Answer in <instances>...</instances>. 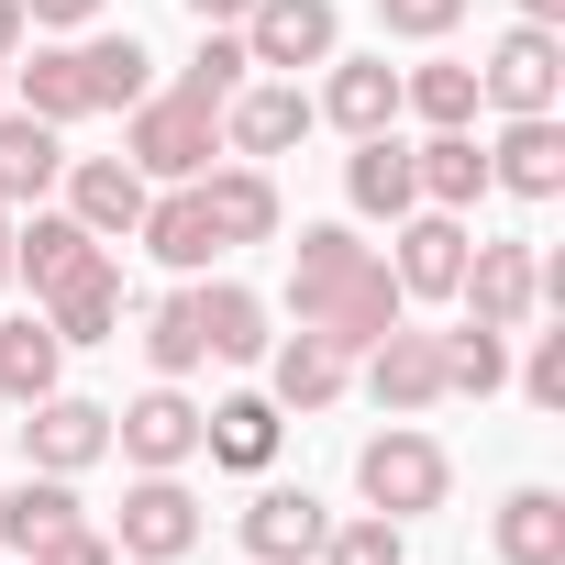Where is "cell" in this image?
I'll list each match as a JSON object with an SVG mask.
<instances>
[{
    "label": "cell",
    "mask_w": 565,
    "mask_h": 565,
    "mask_svg": "<svg viewBox=\"0 0 565 565\" xmlns=\"http://www.w3.org/2000/svg\"><path fill=\"white\" fill-rule=\"evenodd\" d=\"M488 189H510V200H565V122H554V111H510L499 145H488Z\"/></svg>",
    "instance_id": "cell-12"
},
{
    "label": "cell",
    "mask_w": 565,
    "mask_h": 565,
    "mask_svg": "<svg viewBox=\"0 0 565 565\" xmlns=\"http://www.w3.org/2000/svg\"><path fill=\"white\" fill-rule=\"evenodd\" d=\"M89 255H111V244H100L78 211H34V222L12 233V277H34V300H45V289H67Z\"/></svg>",
    "instance_id": "cell-19"
},
{
    "label": "cell",
    "mask_w": 565,
    "mask_h": 565,
    "mask_svg": "<svg viewBox=\"0 0 565 565\" xmlns=\"http://www.w3.org/2000/svg\"><path fill=\"white\" fill-rule=\"evenodd\" d=\"M289 322H300V333H322L333 355H366L388 322H411V300H399L388 255H366L344 222H311V233H300V255H289Z\"/></svg>",
    "instance_id": "cell-1"
},
{
    "label": "cell",
    "mask_w": 565,
    "mask_h": 565,
    "mask_svg": "<svg viewBox=\"0 0 565 565\" xmlns=\"http://www.w3.org/2000/svg\"><path fill=\"white\" fill-rule=\"evenodd\" d=\"M111 322H122V255H89L67 289H45V333L56 344H111Z\"/></svg>",
    "instance_id": "cell-18"
},
{
    "label": "cell",
    "mask_w": 565,
    "mask_h": 565,
    "mask_svg": "<svg viewBox=\"0 0 565 565\" xmlns=\"http://www.w3.org/2000/svg\"><path fill=\"white\" fill-rule=\"evenodd\" d=\"M189 543H200V499L178 488V466H167V477H145V488H122L111 554H134V565H178Z\"/></svg>",
    "instance_id": "cell-9"
},
{
    "label": "cell",
    "mask_w": 565,
    "mask_h": 565,
    "mask_svg": "<svg viewBox=\"0 0 565 565\" xmlns=\"http://www.w3.org/2000/svg\"><path fill=\"white\" fill-rule=\"evenodd\" d=\"M122 156H134V178H145V189H189V178L222 156V111H200V100L156 89V100H134V122H122Z\"/></svg>",
    "instance_id": "cell-2"
},
{
    "label": "cell",
    "mask_w": 565,
    "mask_h": 565,
    "mask_svg": "<svg viewBox=\"0 0 565 565\" xmlns=\"http://www.w3.org/2000/svg\"><path fill=\"white\" fill-rule=\"evenodd\" d=\"M189 311H200V344L222 366H255L266 355V300L255 289H233V277H189Z\"/></svg>",
    "instance_id": "cell-21"
},
{
    "label": "cell",
    "mask_w": 565,
    "mask_h": 565,
    "mask_svg": "<svg viewBox=\"0 0 565 565\" xmlns=\"http://www.w3.org/2000/svg\"><path fill=\"white\" fill-rule=\"evenodd\" d=\"M67 178V145H56V122H34L23 100L0 111V200H45Z\"/></svg>",
    "instance_id": "cell-26"
},
{
    "label": "cell",
    "mask_w": 565,
    "mask_h": 565,
    "mask_svg": "<svg viewBox=\"0 0 565 565\" xmlns=\"http://www.w3.org/2000/svg\"><path fill=\"white\" fill-rule=\"evenodd\" d=\"M455 300H466V322H499V333H521V322L543 311V255H532V244H466Z\"/></svg>",
    "instance_id": "cell-7"
},
{
    "label": "cell",
    "mask_w": 565,
    "mask_h": 565,
    "mask_svg": "<svg viewBox=\"0 0 565 565\" xmlns=\"http://www.w3.org/2000/svg\"><path fill=\"white\" fill-rule=\"evenodd\" d=\"M78 67H89V111H134V100H156V56H145L134 34H89Z\"/></svg>",
    "instance_id": "cell-29"
},
{
    "label": "cell",
    "mask_w": 565,
    "mask_h": 565,
    "mask_svg": "<svg viewBox=\"0 0 565 565\" xmlns=\"http://www.w3.org/2000/svg\"><path fill=\"white\" fill-rule=\"evenodd\" d=\"M23 23L34 34H78V23H100V0H23Z\"/></svg>",
    "instance_id": "cell-40"
},
{
    "label": "cell",
    "mask_w": 565,
    "mask_h": 565,
    "mask_svg": "<svg viewBox=\"0 0 565 565\" xmlns=\"http://www.w3.org/2000/svg\"><path fill=\"white\" fill-rule=\"evenodd\" d=\"M333 134H399V67L388 56H333V78H322V100H311Z\"/></svg>",
    "instance_id": "cell-15"
},
{
    "label": "cell",
    "mask_w": 565,
    "mask_h": 565,
    "mask_svg": "<svg viewBox=\"0 0 565 565\" xmlns=\"http://www.w3.org/2000/svg\"><path fill=\"white\" fill-rule=\"evenodd\" d=\"M244 78H255V56H244V34H233V23H200V56H189V67H178L167 89H178V100H200V111H222V100H233Z\"/></svg>",
    "instance_id": "cell-31"
},
{
    "label": "cell",
    "mask_w": 565,
    "mask_h": 565,
    "mask_svg": "<svg viewBox=\"0 0 565 565\" xmlns=\"http://www.w3.org/2000/svg\"><path fill=\"white\" fill-rule=\"evenodd\" d=\"M200 211H211V233H222V255L233 244H277V178L266 167H200Z\"/></svg>",
    "instance_id": "cell-17"
},
{
    "label": "cell",
    "mask_w": 565,
    "mask_h": 565,
    "mask_svg": "<svg viewBox=\"0 0 565 565\" xmlns=\"http://www.w3.org/2000/svg\"><path fill=\"white\" fill-rule=\"evenodd\" d=\"M399 111H422L433 134H466V122H477V67H455V56L411 67V78H399Z\"/></svg>",
    "instance_id": "cell-33"
},
{
    "label": "cell",
    "mask_w": 565,
    "mask_h": 565,
    "mask_svg": "<svg viewBox=\"0 0 565 565\" xmlns=\"http://www.w3.org/2000/svg\"><path fill=\"white\" fill-rule=\"evenodd\" d=\"M477 100H499V111H554V100H565V34H554V23H510V34L488 45V67H477Z\"/></svg>",
    "instance_id": "cell-5"
},
{
    "label": "cell",
    "mask_w": 565,
    "mask_h": 565,
    "mask_svg": "<svg viewBox=\"0 0 565 565\" xmlns=\"http://www.w3.org/2000/svg\"><path fill=\"white\" fill-rule=\"evenodd\" d=\"M499 565H565V499L554 488H510L499 499Z\"/></svg>",
    "instance_id": "cell-27"
},
{
    "label": "cell",
    "mask_w": 565,
    "mask_h": 565,
    "mask_svg": "<svg viewBox=\"0 0 565 565\" xmlns=\"http://www.w3.org/2000/svg\"><path fill=\"white\" fill-rule=\"evenodd\" d=\"M344 200H355L366 222H399V211H422V189H411V145H399V134H366V145L344 156Z\"/></svg>",
    "instance_id": "cell-25"
},
{
    "label": "cell",
    "mask_w": 565,
    "mask_h": 565,
    "mask_svg": "<svg viewBox=\"0 0 565 565\" xmlns=\"http://www.w3.org/2000/svg\"><path fill=\"white\" fill-rule=\"evenodd\" d=\"M322 565H411V543H399L388 510H366V521H333L322 532Z\"/></svg>",
    "instance_id": "cell-36"
},
{
    "label": "cell",
    "mask_w": 565,
    "mask_h": 565,
    "mask_svg": "<svg viewBox=\"0 0 565 565\" xmlns=\"http://www.w3.org/2000/svg\"><path fill=\"white\" fill-rule=\"evenodd\" d=\"M145 355H156V377H189V366H211V344H200V311H189V289L145 322Z\"/></svg>",
    "instance_id": "cell-35"
},
{
    "label": "cell",
    "mask_w": 565,
    "mask_h": 565,
    "mask_svg": "<svg viewBox=\"0 0 565 565\" xmlns=\"http://www.w3.org/2000/svg\"><path fill=\"white\" fill-rule=\"evenodd\" d=\"M388 244H399V255H388L399 300H455V277H466V244H477V233H466L455 211H399Z\"/></svg>",
    "instance_id": "cell-10"
},
{
    "label": "cell",
    "mask_w": 565,
    "mask_h": 565,
    "mask_svg": "<svg viewBox=\"0 0 565 565\" xmlns=\"http://www.w3.org/2000/svg\"><path fill=\"white\" fill-rule=\"evenodd\" d=\"M189 12H200V23H244V12H255V0H189Z\"/></svg>",
    "instance_id": "cell-42"
},
{
    "label": "cell",
    "mask_w": 565,
    "mask_h": 565,
    "mask_svg": "<svg viewBox=\"0 0 565 565\" xmlns=\"http://www.w3.org/2000/svg\"><path fill=\"white\" fill-rule=\"evenodd\" d=\"M366 399H377L388 422L433 411V399H444V344H433V333H411V322H388V333L366 344Z\"/></svg>",
    "instance_id": "cell-13"
},
{
    "label": "cell",
    "mask_w": 565,
    "mask_h": 565,
    "mask_svg": "<svg viewBox=\"0 0 565 565\" xmlns=\"http://www.w3.org/2000/svg\"><path fill=\"white\" fill-rule=\"evenodd\" d=\"M23 455H34L45 477H89V466L111 455V411H100V399L45 388V399H23Z\"/></svg>",
    "instance_id": "cell-8"
},
{
    "label": "cell",
    "mask_w": 565,
    "mask_h": 565,
    "mask_svg": "<svg viewBox=\"0 0 565 565\" xmlns=\"http://www.w3.org/2000/svg\"><path fill=\"white\" fill-rule=\"evenodd\" d=\"M134 244H145L156 266H178V277H200V266L222 255V233H211V211H200V178H189V189H167V200H145V222H134Z\"/></svg>",
    "instance_id": "cell-20"
},
{
    "label": "cell",
    "mask_w": 565,
    "mask_h": 565,
    "mask_svg": "<svg viewBox=\"0 0 565 565\" xmlns=\"http://www.w3.org/2000/svg\"><path fill=\"white\" fill-rule=\"evenodd\" d=\"M355 488H366V510H388V521H422V510H444L455 466H444V444H433V433L388 422V433L355 455Z\"/></svg>",
    "instance_id": "cell-3"
},
{
    "label": "cell",
    "mask_w": 565,
    "mask_h": 565,
    "mask_svg": "<svg viewBox=\"0 0 565 565\" xmlns=\"http://www.w3.org/2000/svg\"><path fill=\"white\" fill-rule=\"evenodd\" d=\"M521 23H565V0H521Z\"/></svg>",
    "instance_id": "cell-43"
},
{
    "label": "cell",
    "mask_w": 565,
    "mask_h": 565,
    "mask_svg": "<svg viewBox=\"0 0 565 565\" xmlns=\"http://www.w3.org/2000/svg\"><path fill=\"white\" fill-rule=\"evenodd\" d=\"M23 34H34V23H23V0H0V67L23 56Z\"/></svg>",
    "instance_id": "cell-41"
},
{
    "label": "cell",
    "mask_w": 565,
    "mask_h": 565,
    "mask_svg": "<svg viewBox=\"0 0 565 565\" xmlns=\"http://www.w3.org/2000/svg\"><path fill=\"white\" fill-rule=\"evenodd\" d=\"M377 23H388L399 45H444V34L466 23V0H377Z\"/></svg>",
    "instance_id": "cell-37"
},
{
    "label": "cell",
    "mask_w": 565,
    "mask_h": 565,
    "mask_svg": "<svg viewBox=\"0 0 565 565\" xmlns=\"http://www.w3.org/2000/svg\"><path fill=\"white\" fill-rule=\"evenodd\" d=\"M12 100L34 111V122H89V67H78V45H34V56H12Z\"/></svg>",
    "instance_id": "cell-23"
},
{
    "label": "cell",
    "mask_w": 565,
    "mask_h": 565,
    "mask_svg": "<svg viewBox=\"0 0 565 565\" xmlns=\"http://www.w3.org/2000/svg\"><path fill=\"white\" fill-rule=\"evenodd\" d=\"M56 366H67V344L45 333V311L0 322V399H45V388H56Z\"/></svg>",
    "instance_id": "cell-32"
},
{
    "label": "cell",
    "mask_w": 565,
    "mask_h": 565,
    "mask_svg": "<svg viewBox=\"0 0 565 565\" xmlns=\"http://www.w3.org/2000/svg\"><path fill=\"white\" fill-rule=\"evenodd\" d=\"M0 289H12V222H0Z\"/></svg>",
    "instance_id": "cell-44"
},
{
    "label": "cell",
    "mask_w": 565,
    "mask_h": 565,
    "mask_svg": "<svg viewBox=\"0 0 565 565\" xmlns=\"http://www.w3.org/2000/svg\"><path fill=\"white\" fill-rule=\"evenodd\" d=\"M56 189H67V211H78L100 244H134V222H145V200H156V189L134 178V156H67Z\"/></svg>",
    "instance_id": "cell-14"
},
{
    "label": "cell",
    "mask_w": 565,
    "mask_h": 565,
    "mask_svg": "<svg viewBox=\"0 0 565 565\" xmlns=\"http://www.w3.org/2000/svg\"><path fill=\"white\" fill-rule=\"evenodd\" d=\"M67 521H78V488H67V477H45V466H34V477H23L12 499H0V543H12V554H34V543H56Z\"/></svg>",
    "instance_id": "cell-30"
},
{
    "label": "cell",
    "mask_w": 565,
    "mask_h": 565,
    "mask_svg": "<svg viewBox=\"0 0 565 565\" xmlns=\"http://www.w3.org/2000/svg\"><path fill=\"white\" fill-rule=\"evenodd\" d=\"M111 444H122L145 477H167V466H189V455H200V399H189L178 377H156L134 411H111Z\"/></svg>",
    "instance_id": "cell-11"
},
{
    "label": "cell",
    "mask_w": 565,
    "mask_h": 565,
    "mask_svg": "<svg viewBox=\"0 0 565 565\" xmlns=\"http://www.w3.org/2000/svg\"><path fill=\"white\" fill-rule=\"evenodd\" d=\"M233 34H244V56H255V67H277V78H300V67H333V56H344L333 0H255Z\"/></svg>",
    "instance_id": "cell-4"
},
{
    "label": "cell",
    "mask_w": 565,
    "mask_h": 565,
    "mask_svg": "<svg viewBox=\"0 0 565 565\" xmlns=\"http://www.w3.org/2000/svg\"><path fill=\"white\" fill-rule=\"evenodd\" d=\"M322 532H333V510H322L311 488H266V499L244 510V565H311Z\"/></svg>",
    "instance_id": "cell-16"
},
{
    "label": "cell",
    "mask_w": 565,
    "mask_h": 565,
    "mask_svg": "<svg viewBox=\"0 0 565 565\" xmlns=\"http://www.w3.org/2000/svg\"><path fill=\"white\" fill-rule=\"evenodd\" d=\"M311 122H322V111H311V89H300V78H244V89L222 100V156L266 167V156H289Z\"/></svg>",
    "instance_id": "cell-6"
},
{
    "label": "cell",
    "mask_w": 565,
    "mask_h": 565,
    "mask_svg": "<svg viewBox=\"0 0 565 565\" xmlns=\"http://www.w3.org/2000/svg\"><path fill=\"white\" fill-rule=\"evenodd\" d=\"M0 100H12V67H0Z\"/></svg>",
    "instance_id": "cell-45"
},
{
    "label": "cell",
    "mask_w": 565,
    "mask_h": 565,
    "mask_svg": "<svg viewBox=\"0 0 565 565\" xmlns=\"http://www.w3.org/2000/svg\"><path fill=\"white\" fill-rule=\"evenodd\" d=\"M277 399H222V411H200V455L211 466H233V477H266L277 466Z\"/></svg>",
    "instance_id": "cell-22"
},
{
    "label": "cell",
    "mask_w": 565,
    "mask_h": 565,
    "mask_svg": "<svg viewBox=\"0 0 565 565\" xmlns=\"http://www.w3.org/2000/svg\"><path fill=\"white\" fill-rule=\"evenodd\" d=\"M521 399H532V411H565V333H532V355H521Z\"/></svg>",
    "instance_id": "cell-38"
},
{
    "label": "cell",
    "mask_w": 565,
    "mask_h": 565,
    "mask_svg": "<svg viewBox=\"0 0 565 565\" xmlns=\"http://www.w3.org/2000/svg\"><path fill=\"white\" fill-rule=\"evenodd\" d=\"M23 565H122V554H111V532H89V521H67V532H56V543H34Z\"/></svg>",
    "instance_id": "cell-39"
},
{
    "label": "cell",
    "mask_w": 565,
    "mask_h": 565,
    "mask_svg": "<svg viewBox=\"0 0 565 565\" xmlns=\"http://www.w3.org/2000/svg\"><path fill=\"white\" fill-rule=\"evenodd\" d=\"M444 344V388H466V399H488L499 377H510V333L499 322H455V333H433Z\"/></svg>",
    "instance_id": "cell-34"
},
{
    "label": "cell",
    "mask_w": 565,
    "mask_h": 565,
    "mask_svg": "<svg viewBox=\"0 0 565 565\" xmlns=\"http://www.w3.org/2000/svg\"><path fill=\"white\" fill-rule=\"evenodd\" d=\"M344 377H355V355H333L322 333H289V344H277V411H333Z\"/></svg>",
    "instance_id": "cell-28"
},
{
    "label": "cell",
    "mask_w": 565,
    "mask_h": 565,
    "mask_svg": "<svg viewBox=\"0 0 565 565\" xmlns=\"http://www.w3.org/2000/svg\"><path fill=\"white\" fill-rule=\"evenodd\" d=\"M411 189H422V211H477V189H488V145H477V134H433V145H411Z\"/></svg>",
    "instance_id": "cell-24"
}]
</instances>
